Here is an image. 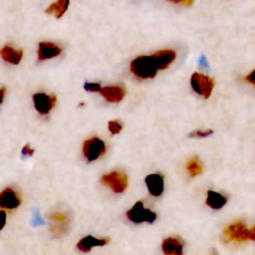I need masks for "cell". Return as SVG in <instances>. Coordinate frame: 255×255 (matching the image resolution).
Segmentation results:
<instances>
[{"label":"cell","instance_id":"obj_1","mask_svg":"<svg viewBox=\"0 0 255 255\" xmlns=\"http://www.w3.org/2000/svg\"><path fill=\"white\" fill-rule=\"evenodd\" d=\"M175 51L170 49L159 50L149 56H138L134 58L129 65V70L132 75L139 79L154 78L158 71L166 69L174 60Z\"/></svg>","mask_w":255,"mask_h":255},{"label":"cell","instance_id":"obj_2","mask_svg":"<svg viewBox=\"0 0 255 255\" xmlns=\"http://www.w3.org/2000/svg\"><path fill=\"white\" fill-rule=\"evenodd\" d=\"M190 86L197 95L208 99L213 91L214 81L204 74L195 72L190 77Z\"/></svg>","mask_w":255,"mask_h":255},{"label":"cell","instance_id":"obj_3","mask_svg":"<svg viewBox=\"0 0 255 255\" xmlns=\"http://www.w3.org/2000/svg\"><path fill=\"white\" fill-rule=\"evenodd\" d=\"M126 215L127 218L133 223H152L156 219V213L145 208L141 201L135 202L132 207L127 211Z\"/></svg>","mask_w":255,"mask_h":255},{"label":"cell","instance_id":"obj_4","mask_svg":"<svg viewBox=\"0 0 255 255\" xmlns=\"http://www.w3.org/2000/svg\"><path fill=\"white\" fill-rule=\"evenodd\" d=\"M223 238L227 242H244L249 239V229L242 221L234 222L224 229Z\"/></svg>","mask_w":255,"mask_h":255},{"label":"cell","instance_id":"obj_5","mask_svg":"<svg viewBox=\"0 0 255 255\" xmlns=\"http://www.w3.org/2000/svg\"><path fill=\"white\" fill-rule=\"evenodd\" d=\"M106 152V143L99 137L93 136L83 143V153L87 160L94 161Z\"/></svg>","mask_w":255,"mask_h":255},{"label":"cell","instance_id":"obj_6","mask_svg":"<svg viewBox=\"0 0 255 255\" xmlns=\"http://www.w3.org/2000/svg\"><path fill=\"white\" fill-rule=\"evenodd\" d=\"M104 185L110 187L116 193L124 192L128 187V175L121 171H112L101 177Z\"/></svg>","mask_w":255,"mask_h":255},{"label":"cell","instance_id":"obj_7","mask_svg":"<svg viewBox=\"0 0 255 255\" xmlns=\"http://www.w3.org/2000/svg\"><path fill=\"white\" fill-rule=\"evenodd\" d=\"M57 98L54 95L36 93L33 95V103L36 111L41 115H48L55 107Z\"/></svg>","mask_w":255,"mask_h":255},{"label":"cell","instance_id":"obj_8","mask_svg":"<svg viewBox=\"0 0 255 255\" xmlns=\"http://www.w3.org/2000/svg\"><path fill=\"white\" fill-rule=\"evenodd\" d=\"M50 231L56 237L62 236L68 230L70 220L67 214L60 211L53 212L50 214Z\"/></svg>","mask_w":255,"mask_h":255},{"label":"cell","instance_id":"obj_9","mask_svg":"<svg viewBox=\"0 0 255 255\" xmlns=\"http://www.w3.org/2000/svg\"><path fill=\"white\" fill-rule=\"evenodd\" d=\"M22 202L20 194L13 188L8 187L0 193V207L2 209H15Z\"/></svg>","mask_w":255,"mask_h":255},{"label":"cell","instance_id":"obj_10","mask_svg":"<svg viewBox=\"0 0 255 255\" xmlns=\"http://www.w3.org/2000/svg\"><path fill=\"white\" fill-rule=\"evenodd\" d=\"M146 187L148 189V192L152 196H159L162 194L163 189H164V179L163 175L160 173H152L148 174L144 178Z\"/></svg>","mask_w":255,"mask_h":255},{"label":"cell","instance_id":"obj_11","mask_svg":"<svg viewBox=\"0 0 255 255\" xmlns=\"http://www.w3.org/2000/svg\"><path fill=\"white\" fill-rule=\"evenodd\" d=\"M62 53V49L52 42H41L38 46V59L40 61L49 60L52 58H56L60 56Z\"/></svg>","mask_w":255,"mask_h":255},{"label":"cell","instance_id":"obj_12","mask_svg":"<svg viewBox=\"0 0 255 255\" xmlns=\"http://www.w3.org/2000/svg\"><path fill=\"white\" fill-rule=\"evenodd\" d=\"M110 242L109 237H104V238H97L92 235L85 236L79 240L77 243V248L82 251V252H90L94 247H99V246H104L107 245Z\"/></svg>","mask_w":255,"mask_h":255},{"label":"cell","instance_id":"obj_13","mask_svg":"<svg viewBox=\"0 0 255 255\" xmlns=\"http://www.w3.org/2000/svg\"><path fill=\"white\" fill-rule=\"evenodd\" d=\"M99 94L110 103H119L124 99L126 92L125 89L120 86H107L102 87Z\"/></svg>","mask_w":255,"mask_h":255},{"label":"cell","instance_id":"obj_14","mask_svg":"<svg viewBox=\"0 0 255 255\" xmlns=\"http://www.w3.org/2000/svg\"><path fill=\"white\" fill-rule=\"evenodd\" d=\"M161 250L165 255H182L183 244L177 237H167L162 241Z\"/></svg>","mask_w":255,"mask_h":255},{"label":"cell","instance_id":"obj_15","mask_svg":"<svg viewBox=\"0 0 255 255\" xmlns=\"http://www.w3.org/2000/svg\"><path fill=\"white\" fill-rule=\"evenodd\" d=\"M0 53L4 61L13 65L19 64L23 57V51L21 49H14L9 45L3 47Z\"/></svg>","mask_w":255,"mask_h":255},{"label":"cell","instance_id":"obj_16","mask_svg":"<svg viewBox=\"0 0 255 255\" xmlns=\"http://www.w3.org/2000/svg\"><path fill=\"white\" fill-rule=\"evenodd\" d=\"M205 202L212 209H220L227 203V197L219 192L208 190Z\"/></svg>","mask_w":255,"mask_h":255},{"label":"cell","instance_id":"obj_17","mask_svg":"<svg viewBox=\"0 0 255 255\" xmlns=\"http://www.w3.org/2000/svg\"><path fill=\"white\" fill-rule=\"evenodd\" d=\"M70 0H57L53 2L45 11L48 14H53L56 18H61L67 11Z\"/></svg>","mask_w":255,"mask_h":255},{"label":"cell","instance_id":"obj_18","mask_svg":"<svg viewBox=\"0 0 255 255\" xmlns=\"http://www.w3.org/2000/svg\"><path fill=\"white\" fill-rule=\"evenodd\" d=\"M185 168L188 172V174L190 176H196L198 174H200L202 172V163L200 161V159L197 156H193L192 158H190L185 165Z\"/></svg>","mask_w":255,"mask_h":255},{"label":"cell","instance_id":"obj_19","mask_svg":"<svg viewBox=\"0 0 255 255\" xmlns=\"http://www.w3.org/2000/svg\"><path fill=\"white\" fill-rule=\"evenodd\" d=\"M213 133L212 129H196L189 133V137H195V138H202L207 137Z\"/></svg>","mask_w":255,"mask_h":255},{"label":"cell","instance_id":"obj_20","mask_svg":"<svg viewBox=\"0 0 255 255\" xmlns=\"http://www.w3.org/2000/svg\"><path fill=\"white\" fill-rule=\"evenodd\" d=\"M108 128H109V130H110V132L112 134H117V133H119L122 130L123 126H122V124L118 120H114V121H110L109 122Z\"/></svg>","mask_w":255,"mask_h":255},{"label":"cell","instance_id":"obj_21","mask_svg":"<svg viewBox=\"0 0 255 255\" xmlns=\"http://www.w3.org/2000/svg\"><path fill=\"white\" fill-rule=\"evenodd\" d=\"M101 85L99 83H86L84 85V89L88 92H97L99 93V91L101 90Z\"/></svg>","mask_w":255,"mask_h":255},{"label":"cell","instance_id":"obj_22","mask_svg":"<svg viewBox=\"0 0 255 255\" xmlns=\"http://www.w3.org/2000/svg\"><path fill=\"white\" fill-rule=\"evenodd\" d=\"M244 80H245L246 82H248L249 84L255 86V69H254L253 71H251V72L244 78Z\"/></svg>","mask_w":255,"mask_h":255},{"label":"cell","instance_id":"obj_23","mask_svg":"<svg viewBox=\"0 0 255 255\" xmlns=\"http://www.w3.org/2000/svg\"><path fill=\"white\" fill-rule=\"evenodd\" d=\"M33 153H34V149L30 147V144H29V143H27V144H25V145L23 146V148H22V154L31 156V155H33Z\"/></svg>","mask_w":255,"mask_h":255},{"label":"cell","instance_id":"obj_24","mask_svg":"<svg viewBox=\"0 0 255 255\" xmlns=\"http://www.w3.org/2000/svg\"><path fill=\"white\" fill-rule=\"evenodd\" d=\"M167 1H170L173 3H181L184 5H191L193 2V0H167Z\"/></svg>","mask_w":255,"mask_h":255},{"label":"cell","instance_id":"obj_25","mask_svg":"<svg viewBox=\"0 0 255 255\" xmlns=\"http://www.w3.org/2000/svg\"><path fill=\"white\" fill-rule=\"evenodd\" d=\"M0 216L2 217V221H1V226H0V229H2L3 227H4V225H5V223H6V212L4 211V209H2L1 211H0Z\"/></svg>","mask_w":255,"mask_h":255},{"label":"cell","instance_id":"obj_26","mask_svg":"<svg viewBox=\"0 0 255 255\" xmlns=\"http://www.w3.org/2000/svg\"><path fill=\"white\" fill-rule=\"evenodd\" d=\"M5 94H6V89L4 87H2L0 89V103L2 104L3 101H4V98H5Z\"/></svg>","mask_w":255,"mask_h":255},{"label":"cell","instance_id":"obj_27","mask_svg":"<svg viewBox=\"0 0 255 255\" xmlns=\"http://www.w3.org/2000/svg\"><path fill=\"white\" fill-rule=\"evenodd\" d=\"M249 239L255 241V226L249 230Z\"/></svg>","mask_w":255,"mask_h":255}]
</instances>
